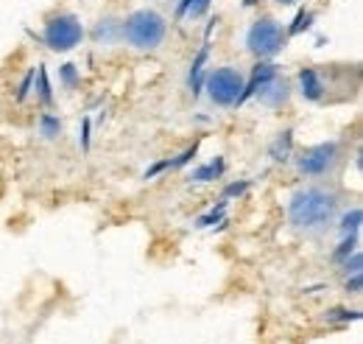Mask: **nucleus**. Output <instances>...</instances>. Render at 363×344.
Returning a JSON list of instances; mask_svg holds the SVG:
<instances>
[{
	"instance_id": "f257e3e1",
	"label": "nucleus",
	"mask_w": 363,
	"mask_h": 344,
	"mask_svg": "<svg viewBox=\"0 0 363 344\" xmlns=\"http://www.w3.org/2000/svg\"><path fill=\"white\" fill-rule=\"evenodd\" d=\"M335 210H338V196L327 188H318V185H311V188H302L291 196L288 202V218L296 230L308 232V235H318L324 232L333 218H335Z\"/></svg>"
},
{
	"instance_id": "f03ea898",
	"label": "nucleus",
	"mask_w": 363,
	"mask_h": 344,
	"mask_svg": "<svg viewBox=\"0 0 363 344\" xmlns=\"http://www.w3.org/2000/svg\"><path fill=\"white\" fill-rule=\"evenodd\" d=\"M121 34L137 50H157L160 45L165 43L168 23L154 9H137V11H132L126 17V23L121 26Z\"/></svg>"
},
{
	"instance_id": "7ed1b4c3",
	"label": "nucleus",
	"mask_w": 363,
	"mask_h": 344,
	"mask_svg": "<svg viewBox=\"0 0 363 344\" xmlns=\"http://www.w3.org/2000/svg\"><path fill=\"white\" fill-rule=\"evenodd\" d=\"M84 40V26L76 14L70 11H62V14H53L43 28V43L56 50V53H67L73 48H79Z\"/></svg>"
},
{
	"instance_id": "20e7f679",
	"label": "nucleus",
	"mask_w": 363,
	"mask_h": 344,
	"mask_svg": "<svg viewBox=\"0 0 363 344\" xmlns=\"http://www.w3.org/2000/svg\"><path fill=\"white\" fill-rule=\"evenodd\" d=\"M285 40H288L285 28H282L277 20H272V17H260V20L252 23V28L246 31V48H249L255 56H260V59L277 56V53L285 48Z\"/></svg>"
},
{
	"instance_id": "39448f33",
	"label": "nucleus",
	"mask_w": 363,
	"mask_h": 344,
	"mask_svg": "<svg viewBox=\"0 0 363 344\" xmlns=\"http://www.w3.org/2000/svg\"><path fill=\"white\" fill-rule=\"evenodd\" d=\"M243 76H240V70L238 68H216L213 73H207V79H204V87H207V95L213 98V104H218V107H232V104H238V98H240V92H243Z\"/></svg>"
},
{
	"instance_id": "423d86ee",
	"label": "nucleus",
	"mask_w": 363,
	"mask_h": 344,
	"mask_svg": "<svg viewBox=\"0 0 363 344\" xmlns=\"http://www.w3.org/2000/svg\"><path fill=\"white\" fill-rule=\"evenodd\" d=\"M338 157H341V146H338L335 140L316 143V146H311V149H305V151L299 154L296 168L305 173V176L318 179V176H327V173L335 168Z\"/></svg>"
},
{
	"instance_id": "0eeeda50",
	"label": "nucleus",
	"mask_w": 363,
	"mask_h": 344,
	"mask_svg": "<svg viewBox=\"0 0 363 344\" xmlns=\"http://www.w3.org/2000/svg\"><path fill=\"white\" fill-rule=\"evenodd\" d=\"M255 95H257V101L266 104V107H282V104L288 101V95H291V87H288V82L277 73L266 85H260V90H257Z\"/></svg>"
},
{
	"instance_id": "6e6552de",
	"label": "nucleus",
	"mask_w": 363,
	"mask_h": 344,
	"mask_svg": "<svg viewBox=\"0 0 363 344\" xmlns=\"http://www.w3.org/2000/svg\"><path fill=\"white\" fill-rule=\"evenodd\" d=\"M272 76H277V65H272V62H260V65L255 68V73H252V82L243 85V92H240L238 104H246V101L260 90V85H266Z\"/></svg>"
},
{
	"instance_id": "1a4fd4ad",
	"label": "nucleus",
	"mask_w": 363,
	"mask_h": 344,
	"mask_svg": "<svg viewBox=\"0 0 363 344\" xmlns=\"http://www.w3.org/2000/svg\"><path fill=\"white\" fill-rule=\"evenodd\" d=\"M299 92H302L308 101H321V95H324V82H321V73H318L316 68L299 70Z\"/></svg>"
},
{
	"instance_id": "9d476101",
	"label": "nucleus",
	"mask_w": 363,
	"mask_h": 344,
	"mask_svg": "<svg viewBox=\"0 0 363 344\" xmlns=\"http://www.w3.org/2000/svg\"><path fill=\"white\" fill-rule=\"evenodd\" d=\"M291 146H294V131H282L277 140H274L272 146V160L274 163H285L288 157H291Z\"/></svg>"
},
{
	"instance_id": "9b49d317",
	"label": "nucleus",
	"mask_w": 363,
	"mask_h": 344,
	"mask_svg": "<svg viewBox=\"0 0 363 344\" xmlns=\"http://www.w3.org/2000/svg\"><path fill=\"white\" fill-rule=\"evenodd\" d=\"M224 168H227L224 160H213V163L196 168V171L190 173V179H193V182H210V179H218V176L224 173Z\"/></svg>"
},
{
	"instance_id": "f8f14e48",
	"label": "nucleus",
	"mask_w": 363,
	"mask_h": 344,
	"mask_svg": "<svg viewBox=\"0 0 363 344\" xmlns=\"http://www.w3.org/2000/svg\"><path fill=\"white\" fill-rule=\"evenodd\" d=\"M361 208H352L350 213H344V218H341V232L344 235H358V230H361Z\"/></svg>"
},
{
	"instance_id": "ddd939ff",
	"label": "nucleus",
	"mask_w": 363,
	"mask_h": 344,
	"mask_svg": "<svg viewBox=\"0 0 363 344\" xmlns=\"http://www.w3.org/2000/svg\"><path fill=\"white\" fill-rule=\"evenodd\" d=\"M324 319H327V322H358V319H361V311L330 308V311H324Z\"/></svg>"
},
{
	"instance_id": "4468645a",
	"label": "nucleus",
	"mask_w": 363,
	"mask_h": 344,
	"mask_svg": "<svg viewBox=\"0 0 363 344\" xmlns=\"http://www.w3.org/2000/svg\"><path fill=\"white\" fill-rule=\"evenodd\" d=\"M40 131H43V137H45V140H53V137L62 131V121H59L56 115L45 112V115L40 118Z\"/></svg>"
},
{
	"instance_id": "2eb2a0df",
	"label": "nucleus",
	"mask_w": 363,
	"mask_h": 344,
	"mask_svg": "<svg viewBox=\"0 0 363 344\" xmlns=\"http://www.w3.org/2000/svg\"><path fill=\"white\" fill-rule=\"evenodd\" d=\"M227 210V199H221V205L216 208V210H210L207 215H201L199 221H196V227H210V224H216V221H221V215Z\"/></svg>"
},
{
	"instance_id": "dca6fc26",
	"label": "nucleus",
	"mask_w": 363,
	"mask_h": 344,
	"mask_svg": "<svg viewBox=\"0 0 363 344\" xmlns=\"http://www.w3.org/2000/svg\"><path fill=\"white\" fill-rule=\"evenodd\" d=\"M37 76H40V98H43V104H50V101H53V92H50V82H48V70L43 68V65H40Z\"/></svg>"
},
{
	"instance_id": "f3484780",
	"label": "nucleus",
	"mask_w": 363,
	"mask_h": 344,
	"mask_svg": "<svg viewBox=\"0 0 363 344\" xmlns=\"http://www.w3.org/2000/svg\"><path fill=\"white\" fill-rule=\"evenodd\" d=\"M311 17H313L311 11H302V14L296 17V26H291V28H288V37H294V34H299L302 28H308V26H311Z\"/></svg>"
},
{
	"instance_id": "a211bd4d",
	"label": "nucleus",
	"mask_w": 363,
	"mask_h": 344,
	"mask_svg": "<svg viewBox=\"0 0 363 344\" xmlns=\"http://www.w3.org/2000/svg\"><path fill=\"white\" fill-rule=\"evenodd\" d=\"M34 79H37V70H31V73L23 79V85H20V92H17V101H26V98H28V92H31V85H34Z\"/></svg>"
},
{
	"instance_id": "6ab92c4d",
	"label": "nucleus",
	"mask_w": 363,
	"mask_h": 344,
	"mask_svg": "<svg viewBox=\"0 0 363 344\" xmlns=\"http://www.w3.org/2000/svg\"><path fill=\"white\" fill-rule=\"evenodd\" d=\"M210 3H213V0H193L190 9H187V14H190V17H201V14H207Z\"/></svg>"
},
{
	"instance_id": "aec40b11",
	"label": "nucleus",
	"mask_w": 363,
	"mask_h": 344,
	"mask_svg": "<svg viewBox=\"0 0 363 344\" xmlns=\"http://www.w3.org/2000/svg\"><path fill=\"white\" fill-rule=\"evenodd\" d=\"M76 79H79L76 65H65V68H62V82H65L67 87H76Z\"/></svg>"
},
{
	"instance_id": "412c9836",
	"label": "nucleus",
	"mask_w": 363,
	"mask_h": 344,
	"mask_svg": "<svg viewBox=\"0 0 363 344\" xmlns=\"http://www.w3.org/2000/svg\"><path fill=\"white\" fill-rule=\"evenodd\" d=\"M196 151H199V149H196V146H193V149H187V151H184V154H182V157H177V160H174V163H171V168H182V166H187V163H190V160H193V157H196Z\"/></svg>"
},
{
	"instance_id": "4be33fe9",
	"label": "nucleus",
	"mask_w": 363,
	"mask_h": 344,
	"mask_svg": "<svg viewBox=\"0 0 363 344\" xmlns=\"http://www.w3.org/2000/svg\"><path fill=\"white\" fill-rule=\"evenodd\" d=\"M361 249L352 252V260H347V274H358L361 272Z\"/></svg>"
},
{
	"instance_id": "5701e85b",
	"label": "nucleus",
	"mask_w": 363,
	"mask_h": 344,
	"mask_svg": "<svg viewBox=\"0 0 363 344\" xmlns=\"http://www.w3.org/2000/svg\"><path fill=\"white\" fill-rule=\"evenodd\" d=\"M246 188H249V182H232L227 190H224V199H229V196H240Z\"/></svg>"
},
{
	"instance_id": "b1692460",
	"label": "nucleus",
	"mask_w": 363,
	"mask_h": 344,
	"mask_svg": "<svg viewBox=\"0 0 363 344\" xmlns=\"http://www.w3.org/2000/svg\"><path fill=\"white\" fill-rule=\"evenodd\" d=\"M347 291H350V294H361V272L347 280Z\"/></svg>"
},
{
	"instance_id": "393cba45",
	"label": "nucleus",
	"mask_w": 363,
	"mask_h": 344,
	"mask_svg": "<svg viewBox=\"0 0 363 344\" xmlns=\"http://www.w3.org/2000/svg\"><path fill=\"white\" fill-rule=\"evenodd\" d=\"M165 168H171V160H168V163H157L154 168H148V171H145V179H154L157 173H160V171H165Z\"/></svg>"
},
{
	"instance_id": "a878e982",
	"label": "nucleus",
	"mask_w": 363,
	"mask_h": 344,
	"mask_svg": "<svg viewBox=\"0 0 363 344\" xmlns=\"http://www.w3.org/2000/svg\"><path fill=\"white\" fill-rule=\"evenodd\" d=\"M82 146L90 149V121H84V131H82Z\"/></svg>"
},
{
	"instance_id": "bb28decb",
	"label": "nucleus",
	"mask_w": 363,
	"mask_h": 344,
	"mask_svg": "<svg viewBox=\"0 0 363 344\" xmlns=\"http://www.w3.org/2000/svg\"><path fill=\"white\" fill-rule=\"evenodd\" d=\"M277 3H282V6H291V3H296V0H277Z\"/></svg>"
}]
</instances>
